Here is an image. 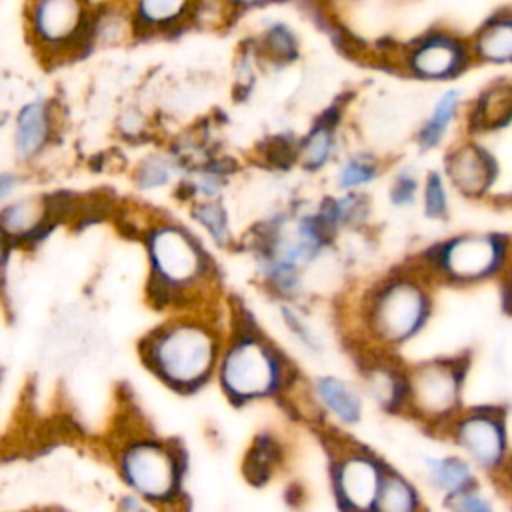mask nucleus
Here are the masks:
<instances>
[{"instance_id": "obj_16", "label": "nucleus", "mask_w": 512, "mask_h": 512, "mask_svg": "<svg viewBox=\"0 0 512 512\" xmlns=\"http://www.w3.org/2000/svg\"><path fill=\"white\" fill-rule=\"evenodd\" d=\"M238 20L240 16L228 0H194L190 12V30L224 32Z\"/></svg>"}, {"instance_id": "obj_29", "label": "nucleus", "mask_w": 512, "mask_h": 512, "mask_svg": "<svg viewBox=\"0 0 512 512\" xmlns=\"http://www.w3.org/2000/svg\"><path fill=\"white\" fill-rule=\"evenodd\" d=\"M370 178H372V168L368 164L352 160L344 166V170L340 174V186H356Z\"/></svg>"}, {"instance_id": "obj_28", "label": "nucleus", "mask_w": 512, "mask_h": 512, "mask_svg": "<svg viewBox=\"0 0 512 512\" xmlns=\"http://www.w3.org/2000/svg\"><path fill=\"white\" fill-rule=\"evenodd\" d=\"M380 506L386 510H410L414 506L412 492L400 480H386L380 494Z\"/></svg>"}, {"instance_id": "obj_26", "label": "nucleus", "mask_w": 512, "mask_h": 512, "mask_svg": "<svg viewBox=\"0 0 512 512\" xmlns=\"http://www.w3.org/2000/svg\"><path fill=\"white\" fill-rule=\"evenodd\" d=\"M434 478L444 488H458L468 480V468L458 460H430L428 462Z\"/></svg>"}, {"instance_id": "obj_30", "label": "nucleus", "mask_w": 512, "mask_h": 512, "mask_svg": "<svg viewBox=\"0 0 512 512\" xmlns=\"http://www.w3.org/2000/svg\"><path fill=\"white\" fill-rule=\"evenodd\" d=\"M426 206H428V214H432V216H438V214L444 212V190H442V184L436 176H432L430 182H428Z\"/></svg>"}, {"instance_id": "obj_7", "label": "nucleus", "mask_w": 512, "mask_h": 512, "mask_svg": "<svg viewBox=\"0 0 512 512\" xmlns=\"http://www.w3.org/2000/svg\"><path fill=\"white\" fill-rule=\"evenodd\" d=\"M54 114V104L40 96L24 102L18 108L12 126V146L20 162L38 158L46 148L54 132Z\"/></svg>"}, {"instance_id": "obj_17", "label": "nucleus", "mask_w": 512, "mask_h": 512, "mask_svg": "<svg viewBox=\"0 0 512 512\" xmlns=\"http://www.w3.org/2000/svg\"><path fill=\"white\" fill-rule=\"evenodd\" d=\"M460 58V50L454 42L436 38L426 42L414 56V66L418 72L426 76H442L448 74Z\"/></svg>"}, {"instance_id": "obj_15", "label": "nucleus", "mask_w": 512, "mask_h": 512, "mask_svg": "<svg viewBox=\"0 0 512 512\" xmlns=\"http://www.w3.org/2000/svg\"><path fill=\"white\" fill-rule=\"evenodd\" d=\"M452 178L466 192H480L492 174L490 160L476 148L460 150L450 164Z\"/></svg>"}, {"instance_id": "obj_37", "label": "nucleus", "mask_w": 512, "mask_h": 512, "mask_svg": "<svg viewBox=\"0 0 512 512\" xmlns=\"http://www.w3.org/2000/svg\"><path fill=\"white\" fill-rule=\"evenodd\" d=\"M506 292L510 294V296H506V304H508V306H512V286H510V288H506Z\"/></svg>"}, {"instance_id": "obj_5", "label": "nucleus", "mask_w": 512, "mask_h": 512, "mask_svg": "<svg viewBox=\"0 0 512 512\" xmlns=\"http://www.w3.org/2000/svg\"><path fill=\"white\" fill-rule=\"evenodd\" d=\"M118 472L130 492L150 504H170L180 496L184 464L180 454L154 438H132L118 450Z\"/></svg>"}, {"instance_id": "obj_24", "label": "nucleus", "mask_w": 512, "mask_h": 512, "mask_svg": "<svg viewBox=\"0 0 512 512\" xmlns=\"http://www.w3.org/2000/svg\"><path fill=\"white\" fill-rule=\"evenodd\" d=\"M454 106H456V92H448L442 96V100L438 102L430 122L426 124L424 132H422V144L424 146H432L438 142V138L442 136L448 120L452 118V112H454Z\"/></svg>"}, {"instance_id": "obj_19", "label": "nucleus", "mask_w": 512, "mask_h": 512, "mask_svg": "<svg viewBox=\"0 0 512 512\" xmlns=\"http://www.w3.org/2000/svg\"><path fill=\"white\" fill-rule=\"evenodd\" d=\"M318 396L322 402L342 420L352 422L360 414V404L356 396L350 392L346 384L336 378H320L318 380Z\"/></svg>"}, {"instance_id": "obj_8", "label": "nucleus", "mask_w": 512, "mask_h": 512, "mask_svg": "<svg viewBox=\"0 0 512 512\" xmlns=\"http://www.w3.org/2000/svg\"><path fill=\"white\" fill-rule=\"evenodd\" d=\"M136 40V28L126 0H96L90 26V50L120 48Z\"/></svg>"}, {"instance_id": "obj_27", "label": "nucleus", "mask_w": 512, "mask_h": 512, "mask_svg": "<svg viewBox=\"0 0 512 512\" xmlns=\"http://www.w3.org/2000/svg\"><path fill=\"white\" fill-rule=\"evenodd\" d=\"M512 114V88H500L490 92L482 102V116L490 124H498Z\"/></svg>"}, {"instance_id": "obj_21", "label": "nucleus", "mask_w": 512, "mask_h": 512, "mask_svg": "<svg viewBox=\"0 0 512 512\" xmlns=\"http://www.w3.org/2000/svg\"><path fill=\"white\" fill-rule=\"evenodd\" d=\"M274 440L270 436H262L254 442L250 452L246 454L244 462V474L250 482H264L274 466L276 454H274Z\"/></svg>"}, {"instance_id": "obj_9", "label": "nucleus", "mask_w": 512, "mask_h": 512, "mask_svg": "<svg viewBox=\"0 0 512 512\" xmlns=\"http://www.w3.org/2000/svg\"><path fill=\"white\" fill-rule=\"evenodd\" d=\"M50 204L44 196H22L0 208V232L8 240H28L48 222Z\"/></svg>"}, {"instance_id": "obj_3", "label": "nucleus", "mask_w": 512, "mask_h": 512, "mask_svg": "<svg viewBox=\"0 0 512 512\" xmlns=\"http://www.w3.org/2000/svg\"><path fill=\"white\" fill-rule=\"evenodd\" d=\"M96 0H26L24 34L46 64H64L88 56Z\"/></svg>"}, {"instance_id": "obj_32", "label": "nucleus", "mask_w": 512, "mask_h": 512, "mask_svg": "<svg viewBox=\"0 0 512 512\" xmlns=\"http://www.w3.org/2000/svg\"><path fill=\"white\" fill-rule=\"evenodd\" d=\"M18 184H20L18 174H14V172H2L0 174V208L12 196V192L18 188Z\"/></svg>"}, {"instance_id": "obj_6", "label": "nucleus", "mask_w": 512, "mask_h": 512, "mask_svg": "<svg viewBox=\"0 0 512 512\" xmlns=\"http://www.w3.org/2000/svg\"><path fill=\"white\" fill-rule=\"evenodd\" d=\"M138 40L170 38L190 30L194 0H126Z\"/></svg>"}, {"instance_id": "obj_11", "label": "nucleus", "mask_w": 512, "mask_h": 512, "mask_svg": "<svg viewBox=\"0 0 512 512\" xmlns=\"http://www.w3.org/2000/svg\"><path fill=\"white\" fill-rule=\"evenodd\" d=\"M262 64L284 66L298 56V36L282 20H266L254 36H250Z\"/></svg>"}, {"instance_id": "obj_23", "label": "nucleus", "mask_w": 512, "mask_h": 512, "mask_svg": "<svg viewBox=\"0 0 512 512\" xmlns=\"http://www.w3.org/2000/svg\"><path fill=\"white\" fill-rule=\"evenodd\" d=\"M174 176V164L164 156H148L134 170V182L142 190H152L168 184Z\"/></svg>"}, {"instance_id": "obj_2", "label": "nucleus", "mask_w": 512, "mask_h": 512, "mask_svg": "<svg viewBox=\"0 0 512 512\" xmlns=\"http://www.w3.org/2000/svg\"><path fill=\"white\" fill-rule=\"evenodd\" d=\"M152 294L166 304L192 298L210 280V262L196 240L176 222L152 224L146 234Z\"/></svg>"}, {"instance_id": "obj_36", "label": "nucleus", "mask_w": 512, "mask_h": 512, "mask_svg": "<svg viewBox=\"0 0 512 512\" xmlns=\"http://www.w3.org/2000/svg\"><path fill=\"white\" fill-rule=\"evenodd\" d=\"M8 238L0 232V272H2V266H4V262H6V254H8Z\"/></svg>"}, {"instance_id": "obj_13", "label": "nucleus", "mask_w": 512, "mask_h": 512, "mask_svg": "<svg viewBox=\"0 0 512 512\" xmlns=\"http://www.w3.org/2000/svg\"><path fill=\"white\" fill-rule=\"evenodd\" d=\"M462 444L474 458L486 466L494 464L502 452V436L498 426L486 418H470L460 428Z\"/></svg>"}, {"instance_id": "obj_33", "label": "nucleus", "mask_w": 512, "mask_h": 512, "mask_svg": "<svg viewBox=\"0 0 512 512\" xmlns=\"http://www.w3.org/2000/svg\"><path fill=\"white\" fill-rule=\"evenodd\" d=\"M414 190H416V182H414L412 178H408V176H402V178L398 180L396 190H394V200L400 202V204L410 202L412 196H414Z\"/></svg>"}, {"instance_id": "obj_10", "label": "nucleus", "mask_w": 512, "mask_h": 512, "mask_svg": "<svg viewBox=\"0 0 512 512\" xmlns=\"http://www.w3.org/2000/svg\"><path fill=\"white\" fill-rule=\"evenodd\" d=\"M422 314V300L414 288L398 286L386 292L380 306L382 330L390 338H402L410 334Z\"/></svg>"}, {"instance_id": "obj_18", "label": "nucleus", "mask_w": 512, "mask_h": 512, "mask_svg": "<svg viewBox=\"0 0 512 512\" xmlns=\"http://www.w3.org/2000/svg\"><path fill=\"white\" fill-rule=\"evenodd\" d=\"M418 400L432 412L444 410L454 398V382L448 372L438 368H426L416 378Z\"/></svg>"}, {"instance_id": "obj_1", "label": "nucleus", "mask_w": 512, "mask_h": 512, "mask_svg": "<svg viewBox=\"0 0 512 512\" xmlns=\"http://www.w3.org/2000/svg\"><path fill=\"white\" fill-rule=\"evenodd\" d=\"M222 354L218 332L194 316L172 318L142 344V360L170 388L188 392L206 384Z\"/></svg>"}, {"instance_id": "obj_34", "label": "nucleus", "mask_w": 512, "mask_h": 512, "mask_svg": "<svg viewBox=\"0 0 512 512\" xmlns=\"http://www.w3.org/2000/svg\"><path fill=\"white\" fill-rule=\"evenodd\" d=\"M146 506V500H142L138 494H134V492H130V494H126L120 502H118V508L120 510H140V508H144Z\"/></svg>"}, {"instance_id": "obj_12", "label": "nucleus", "mask_w": 512, "mask_h": 512, "mask_svg": "<svg viewBox=\"0 0 512 512\" xmlns=\"http://www.w3.org/2000/svg\"><path fill=\"white\" fill-rule=\"evenodd\" d=\"M338 490L352 506L364 508L376 494V470L366 460H350L338 470Z\"/></svg>"}, {"instance_id": "obj_20", "label": "nucleus", "mask_w": 512, "mask_h": 512, "mask_svg": "<svg viewBox=\"0 0 512 512\" xmlns=\"http://www.w3.org/2000/svg\"><path fill=\"white\" fill-rule=\"evenodd\" d=\"M192 214H194V220L212 236L214 242L218 244L228 242L230 224H228V214L220 202H216L214 198H206L194 206Z\"/></svg>"}, {"instance_id": "obj_4", "label": "nucleus", "mask_w": 512, "mask_h": 512, "mask_svg": "<svg viewBox=\"0 0 512 512\" xmlns=\"http://www.w3.org/2000/svg\"><path fill=\"white\" fill-rule=\"evenodd\" d=\"M218 382L234 402H250L278 390L282 382V360L252 330L232 338L218 360Z\"/></svg>"}, {"instance_id": "obj_25", "label": "nucleus", "mask_w": 512, "mask_h": 512, "mask_svg": "<svg viewBox=\"0 0 512 512\" xmlns=\"http://www.w3.org/2000/svg\"><path fill=\"white\" fill-rule=\"evenodd\" d=\"M330 152V130L326 126H318L302 144V158L308 166H320Z\"/></svg>"}, {"instance_id": "obj_14", "label": "nucleus", "mask_w": 512, "mask_h": 512, "mask_svg": "<svg viewBox=\"0 0 512 512\" xmlns=\"http://www.w3.org/2000/svg\"><path fill=\"white\" fill-rule=\"evenodd\" d=\"M448 266L458 274H482L492 268L496 260V248L488 240L458 242L448 250Z\"/></svg>"}, {"instance_id": "obj_31", "label": "nucleus", "mask_w": 512, "mask_h": 512, "mask_svg": "<svg viewBox=\"0 0 512 512\" xmlns=\"http://www.w3.org/2000/svg\"><path fill=\"white\" fill-rule=\"evenodd\" d=\"M232 4V8L236 10V14L242 18L246 14H252V12H258V10H264V8H270L274 4H282L286 0H228Z\"/></svg>"}, {"instance_id": "obj_22", "label": "nucleus", "mask_w": 512, "mask_h": 512, "mask_svg": "<svg viewBox=\"0 0 512 512\" xmlns=\"http://www.w3.org/2000/svg\"><path fill=\"white\" fill-rule=\"evenodd\" d=\"M478 50L484 58L490 60L512 58V22L488 26L478 40Z\"/></svg>"}, {"instance_id": "obj_35", "label": "nucleus", "mask_w": 512, "mask_h": 512, "mask_svg": "<svg viewBox=\"0 0 512 512\" xmlns=\"http://www.w3.org/2000/svg\"><path fill=\"white\" fill-rule=\"evenodd\" d=\"M460 508H464V510H482V508H488V506H486L482 500H472L470 496H466V498L462 500Z\"/></svg>"}]
</instances>
